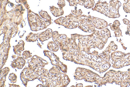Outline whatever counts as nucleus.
I'll return each mask as SVG.
<instances>
[{"label":"nucleus","instance_id":"f257e3e1","mask_svg":"<svg viewBox=\"0 0 130 87\" xmlns=\"http://www.w3.org/2000/svg\"><path fill=\"white\" fill-rule=\"evenodd\" d=\"M99 5L102 7L97 9L96 10L106 16L113 18L119 17L120 16L119 10L121 4L118 0H111L109 4L106 2Z\"/></svg>","mask_w":130,"mask_h":87},{"label":"nucleus","instance_id":"f03ea898","mask_svg":"<svg viewBox=\"0 0 130 87\" xmlns=\"http://www.w3.org/2000/svg\"><path fill=\"white\" fill-rule=\"evenodd\" d=\"M42 19L38 14L30 10L27 11L28 21L31 30L36 31L42 30L51 24V21Z\"/></svg>","mask_w":130,"mask_h":87},{"label":"nucleus","instance_id":"7ed1b4c3","mask_svg":"<svg viewBox=\"0 0 130 87\" xmlns=\"http://www.w3.org/2000/svg\"><path fill=\"white\" fill-rule=\"evenodd\" d=\"M79 20V16H75L71 14L66 16L65 17L59 18L55 20L54 22L56 24L63 26L66 28L71 29L78 27Z\"/></svg>","mask_w":130,"mask_h":87},{"label":"nucleus","instance_id":"20e7f679","mask_svg":"<svg viewBox=\"0 0 130 87\" xmlns=\"http://www.w3.org/2000/svg\"><path fill=\"white\" fill-rule=\"evenodd\" d=\"M92 24L99 29H102L107 27L108 23L104 20L99 18L93 17L92 18Z\"/></svg>","mask_w":130,"mask_h":87},{"label":"nucleus","instance_id":"39448f33","mask_svg":"<svg viewBox=\"0 0 130 87\" xmlns=\"http://www.w3.org/2000/svg\"><path fill=\"white\" fill-rule=\"evenodd\" d=\"M53 32L50 29H48L45 31L37 34L39 40L43 42L48 40L52 36Z\"/></svg>","mask_w":130,"mask_h":87},{"label":"nucleus","instance_id":"423d86ee","mask_svg":"<svg viewBox=\"0 0 130 87\" xmlns=\"http://www.w3.org/2000/svg\"><path fill=\"white\" fill-rule=\"evenodd\" d=\"M50 10L52 14L56 17H59L63 14V11L62 9L51 7Z\"/></svg>","mask_w":130,"mask_h":87},{"label":"nucleus","instance_id":"0eeeda50","mask_svg":"<svg viewBox=\"0 0 130 87\" xmlns=\"http://www.w3.org/2000/svg\"><path fill=\"white\" fill-rule=\"evenodd\" d=\"M38 38L37 34L31 32L26 36L25 39L27 42H34L36 41Z\"/></svg>","mask_w":130,"mask_h":87},{"label":"nucleus","instance_id":"6e6552de","mask_svg":"<svg viewBox=\"0 0 130 87\" xmlns=\"http://www.w3.org/2000/svg\"><path fill=\"white\" fill-rule=\"evenodd\" d=\"M47 47L50 51L54 52L57 51L58 49V45L53 41L49 42L47 45Z\"/></svg>","mask_w":130,"mask_h":87},{"label":"nucleus","instance_id":"1a4fd4ad","mask_svg":"<svg viewBox=\"0 0 130 87\" xmlns=\"http://www.w3.org/2000/svg\"><path fill=\"white\" fill-rule=\"evenodd\" d=\"M39 14L42 18L46 19L47 21H51V17L47 12L45 11H41L39 13Z\"/></svg>","mask_w":130,"mask_h":87},{"label":"nucleus","instance_id":"9d476101","mask_svg":"<svg viewBox=\"0 0 130 87\" xmlns=\"http://www.w3.org/2000/svg\"><path fill=\"white\" fill-rule=\"evenodd\" d=\"M24 44L23 41L21 40L19 41V43L16 46H14V48H16L17 50L18 51L17 52H18V54H19V52L21 53L20 52L24 50Z\"/></svg>","mask_w":130,"mask_h":87},{"label":"nucleus","instance_id":"9b49d317","mask_svg":"<svg viewBox=\"0 0 130 87\" xmlns=\"http://www.w3.org/2000/svg\"><path fill=\"white\" fill-rule=\"evenodd\" d=\"M124 11L127 13H130V0H127L123 4Z\"/></svg>","mask_w":130,"mask_h":87},{"label":"nucleus","instance_id":"f8f14e48","mask_svg":"<svg viewBox=\"0 0 130 87\" xmlns=\"http://www.w3.org/2000/svg\"><path fill=\"white\" fill-rule=\"evenodd\" d=\"M120 24L118 20H115L112 25H110V28L113 30H116L119 29Z\"/></svg>","mask_w":130,"mask_h":87},{"label":"nucleus","instance_id":"ddd939ff","mask_svg":"<svg viewBox=\"0 0 130 87\" xmlns=\"http://www.w3.org/2000/svg\"><path fill=\"white\" fill-rule=\"evenodd\" d=\"M115 32H116L115 33L116 36H119L120 35V34H121V33H120V32H121V30L119 29L116 30V31Z\"/></svg>","mask_w":130,"mask_h":87},{"label":"nucleus","instance_id":"4468645a","mask_svg":"<svg viewBox=\"0 0 130 87\" xmlns=\"http://www.w3.org/2000/svg\"><path fill=\"white\" fill-rule=\"evenodd\" d=\"M124 23L126 24H128L130 23L128 19H123Z\"/></svg>","mask_w":130,"mask_h":87},{"label":"nucleus","instance_id":"2eb2a0df","mask_svg":"<svg viewBox=\"0 0 130 87\" xmlns=\"http://www.w3.org/2000/svg\"><path fill=\"white\" fill-rule=\"evenodd\" d=\"M127 33L128 34H130V23L128 24L127 26Z\"/></svg>","mask_w":130,"mask_h":87},{"label":"nucleus","instance_id":"dca6fc26","mask_svg":"<svg viewBox=\"0 0 130 87\" xmlns=\"http://www.w3.org/2000/svg\"></svg>","mask_w":130,"mask_h":87}]
</instances>
